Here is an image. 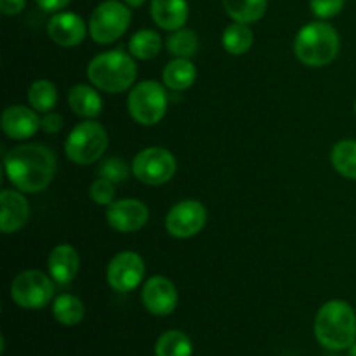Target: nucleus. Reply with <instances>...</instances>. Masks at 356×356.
<instances>
[{
  "label": "nucleus",
  "mask_w": 356,
  "mask_h": 356,
  "mask_svg": "<svg viewBox=\"0 0 356 356\" xmlns=\"http://www.w3.org/2000/svg\"><path fill=\"white\" fill-rule=\"evenodd\" d=\"M47 33L61 47H75L86 38L87 26L75 13H56L47 23Z\"/></svg>",
  "instance_id": "nucleus-15"
},
{
  "label": "nucleus",
  "mask_w": 356,
  "mask_h": 356,
  "mask_svg": "<svg viewBox=\"0 0 356 356\" xmlns=\"http://www.w3.org/2000/svg\"><path fill=\"white\" fill-rule=\"evenodd\" d=\"M47 268L49 275L58 285L72 284L80 270L79 252L70 243H59L51 250Z\"/></svg>",
  "instance_id": "nucleus-17"
},
{
  "label": "nucleus",
  "mask_w": 356,
  "mask_h": 356,
  "mask_svg": "<svg viewBox=\"0 0 356 356\" xmlns=\"http://www.w3.org/2000/svg\"><path fill=\"white\" fill-rule=\"evenodd\" d=\"M26 7V0H0V10L6 16H16L23 13Z\"/></svg>",
  "instance_id": "nucleus-33"
},
{
  "label": "nucleus",
  "mask_w": 356,
  "mask_h": 356,
  "mask_svg": "<svg viewBox=\"0 0 356 356\" xmlns=\"http://www.w3.org/2000/svg\"><path fill=\"white\" fill-rule=\"evenodd\" d=\"M56 282L40 270L21 271L10 284V299L19 308L42 309L54 301Z\"/></svg>",
  "instance_id": "nucleus-7"
},
{
  "label": "nucleus",
  "mask_w": 356,
  "mask_h": 356,
  "mask_svg": "<svg viewBox=\"0 0 356 356\" xmlns=\"http://www.w3.org/2000/svg\"><path fill=\"white\" fill-rule=\"evenodd\" d=\"M346 0H309L312 13L318 19H330L344 9Z\"/></svg>",
  "instance_id": "nucleus-31"
},
{
  "label": "nucleus",
  "mask_w": 356,
  "mask_h": 356,
  "mask_svg": "<svg viewBox=\"0 0 356 356\" xmlns=\"http://www.w3.org/2000/svg\"><path fill=\"white\" fill-rule=\"evenodd\" d=\"M129 113L138 124L156 125L167 113L169 97H167L165 86L155 80H145L132 87L127 99Z\"/></svg>",
  "instance_id": "nucleus-6"
},
{
  "label": "nucleus",
  "mask_w": 356,
  "mask_h": 356,
  "mask_svg": "<svg viewBox=\"0 0 356 356\" xmlns=\"http://www.w3.org/2000/svg\"><path fill=\"white\" fill-rule=\"evenodd\" d=\"M167 49L176 58H193L198 51L197 33L191 30H186V28L172 31V35L167 38Z\"/></svg>",
  "instance_id": "nucleus-28"
},
{
  "label": "nucleus",
  "mask_w": 356,
  "mask_h": 356,
  "mask_svg": "<svg viewBox=\"0 0 356 356\" xmlns=\"http://www.w3.org/2000/svg\"><path fill=\"white\" fill-rule=\"evenodd\" d=\"M337 353H339V351H329V355L327 356H339Z\"/></svg>",
  "instance_id": "nucleus-37"
},
{
  "label": "nucleus",
  "mask_w": 356,
  "mask_h": 356,
  "mask_svg": "<svg viewBox=\"0 0 356 356\" xmlns=\"http://www.w3.org/2000/svg\"><path fill=\"white\" fill-rule=\"evenodd\" d=\"M252 42L254 33L249 24L245 23H236L235 21L222 31V47L232 56H242L249 52V49L252 47Z\"/></svg>",
  "instance_id": "nucleus-26"
},
{
  "label": "nucleus",
  "mask_w": 356,
  "mask_h": 356,
  "mask_svg": "<svg viewBox=\"0 0 356 356\" xmlns=\"http://www.w3.org/2000/svg\"><path fill=\"white\" fill-rule=\"evenodd\" d=\"M163 86L169 87L170 90H186L197 80V68L193 63L186 58H176L167 63L162 72Z\"/></svg>",
  "instance_id": "nucleus-20"
},
{
  "label": "nucleus",
  "mask_w": 356,
  "mask_h": 356,
  "mask_svg": "<svg viewBox=\"0 0 356 356\" xmlns=\"http://www.w3.org/2000/svg\"><path fill=\"white\" fill-rule=\"evenodd\" d=\"M148 207L136 198H124L108 205L106 222L120 233H134L148 222Z\"/></svg>",
  "instance_id": "nucleus-12"
},
{
  "label": "nucleus",
  "mask_w": 356,
  "mask_h": 356,
  "mask_svg": "<svg viewBox=\"0 0 356 356\" xmlns=\"http://www.w3.org/2000/svg\"><path fill=\"white\" fill-rule=\"evenodd\" d=\"M355 115H356V101H355Z\"/></svg>",
  "instance_id": "nucleus-38"
},
{
  "label": "nucleus",
  "mask_w": 356,
  "mask_h": 356,
  "mask_svg": "<svg viewBox=\"0 0 356 356\" xmlns=\"http://www.w3.org/2000/svg\"><path fill=\"white\" fill-rule=\"evenodd\" d=\"M348 356H356V343L348 350Z\"/></svg>",
  "instance_id": "nucleus-36"
},
{
  "label": "nucleus",
  "mask_w": 356,
  "mask_h": 356,
  "mask_svg": "<svg viewBox=\"0 0 356 356\" xmlns=\"http://www.w3.org/2000/svg\"><path fill=\"white\" fill-rule=\"evenodd\" d=\"M177 169L176 159L162 146H149L141 149L132 160V174L148 186L169 183Z\"/></svg>",
  "instance_id": "nucleus-9"
},
{
  "label": "nucleus",
  "mask_w": 356,
  "mask_h": 356,
  "mask_svg": "<svg viewBox=\"0 0 356 356\" xmlns=\"http://www.w3.org/2000/svg\"><path fill=\"white\" fill-rule=\"evenodd\" d=\"M124 2L131 7H141L146 0H124Z\"/></svg>",
  "instance_id": "nucleus-35"
},
{
  "label": "nucleus",
  "mask_w": 356,
  "mask_h": 356,
  "mask_svg": "<svg viewBox=\"0 0 356 356\" xmlns=\"http://www.w3.org/2000/svg\"><path fill=\"white\" fill-rule=\"evenodd\" d=\"M149 13L162 30L176 31L186 24L190 7L186 0H152Z\"/></svg>",
  "instance_id": "nucleus-18"
},
{
  "label": "nucleus",
  "mask_w": 356,
  "mask_h": 356,
  "mask_svg": "<svg viewBox=\"0 0 356 356\" xmlns=\"http://www.w3.org/2000/svg\"><path fill=\"white\" fill-rule=\"evenodd\" d=\"M341 49L336 28L323 21H313L299 30L294 40V52L299 61L312 68H322L337 58Z\"/></svg>",
  "instance_id": "nucleus-3"
},
{
  "label": "nucleus",
  "mask_w": 356,
  "mask_h": 356,
  "mask_svg": "<svg viewBox=\"0 0 356 356\" xmlns=\"http://www.w3.org/2000/svg\"><path fill=\"white\" fill-rule=\"evenodd\" d=\"M35 2L45 13H58V10L65 9L72 0H35Z\"/></svg>",
  "instance_id": "nucleus-34"
},
{
  "label": "nucleus",
  "mask_w": 356,
  "mask_h": 356,
  "mask_svg": "<svg viewBox=\"0 0 356 356\" xmlns=\"http://www.w3.org/2000/svg\"><path fill=\"white\" fill-rule=\"evenodd\" d=\"M315 337L327 351L350 350L356 343V313L341 299L327 301L315 316Z\"/></svg>",
  "instance_id": "nucleus-2"
},
{
  "label": "nucleus",
  "mask_w": 356,
  "mask_h": 356,
  "mask_svg": "<svg viewBox=\"0 0 356 356\" xmlns=\"http://www.w3.org/2000/svg\"><path fill=\"white\" fill-rule=\"evenodd\" d=\"M141 299L145 308L152 315L167 316L176 309L179 296H177L176 285L169 278L152 277L143 287Z\"/></svg>",
  "instance_id": "nucleus-13"
},
{
  "label": "nucleus",
  "mask_w": 356,
  "mask_h": 356,
  "mask_svg": "<svg viewBox=\"0 0 356 356\" xmlns=\"http://www.w3.org/2000/svg\"><path fill=\"white\" fill-rule=\"evenodd\" d=\"M162 51V37L153 30H139L129 40V52L132 58L149 61Z\"/></svg>",
  "instance_id": "nucleus-24"
},
{
  "label": "nucleus",
  "mask_w": 356,
  "mask_h": 356,
  "mask_svg": "<svg viewBox=\"0 0 356 356\" xmlns=\"http://www.w3.org/2000/svg\"><path fill=\"white\" fill-rule=\"evenodd\" d=\"M207 211L198 200L177 202L165 218V228L174 238H191L204 229Z\"/></svg>",
  "instance_id": "nucleus-10"
},
{
  "label": "nucleus",
  "mask_w": 356,
  "mask_h": 356,
  "mask_svg": "<svg viewBox=\"0 0 356 356\" xmlns=\"http://www.w3.org/2000/svg\"><path fill=\"white\" fill-rule=\"evenodd\" d=\"M90 83L103 92L118 94L127 90L138 76V66L131 54L108 51L97 54L87 66Z\"/></svg>",
  "instance_id": "nucleus-4"
},
{
  "label": "nucleus",
  "mask_w": 356,
  "mask_h": 356,
  "mask_svg": "<svg viewBox=\"0 0 356 356\" xmlns=\"http://www.w3.org/2000/svg\"><path fill=\"white\" fill-rule=\"evenodd\" d=\"M52 315L61 325H79L86 316V306L76 296L61 294L52 301Z\"/></svg>",
  "instance_id": "nucleus-22"
},
{
  "label": "nucleus",
  "mask_w": 356,
  "mask_h": 356,
  "mask_svg": "<svg viewBox=\"0 0 356 356\" xmlns=\"http://www.w3.org/2000/svg\"><path fill=\"white\" fill-rule=\"evenodd\" d=\"M145 278V261L136 252H120L106 268V282L113 291L132 292Z\"/></svg>",
  "instance_id": "nucleus-11"
},
{
  "label": "nucleus",
  "mask_w": 356,
  "mask_h": 356,
  "mask_svg": "<svg viewBox=\"0 0 356 356\" xmlns=\"http://www.w3.org/2000/svg\"><path fill=\"white\" fill-rule=\"evenodd\" d=\"M42 127V118L37 111L23 104H14L3 110L2 113V131L7 138L23 141L37 134Z\"/></svg>",
  "instance_id": "nucleus-14"
},
{
  "label": "nucleus",
  "mask_w": 356,
  "mask_h": 356,
  "mask_svg": "<svg viewBox=\"0 0 356 356\" xmlns=\"http://www.w3.org/2000/svg\"><path fill=\"white\" fill-rule=\"evenodd\" d=\"M28 103L38 113H49L58 103V89L51 80H35L28 89Z\"/></svg>",
  "instance_id": "nucleus-27"
},
{
  "label": "nucleus",
  "mask_w": 356,
  "mask_h": 356,
  "mask_svg": "<svg viewBox=\"0 0 356 356\" xmlns=\"http://www.w3.org/2000/svg\"><path fill=\"white\" fill-rule=\"evenodd\" d=\"M89 195L92 202L97 205H110L113 204L115 198V184L111 181L104 179V177H97L89 188Z\"/></svg>",
  "instance_id": "nucleus-30"
},
{
  "label": "nucleus",
  "mask_w": 356,
  "mask_h": 356,
  "mask_svg": "<svg viewBox=\"0 0 356 356\" xmlns=\"http://www.w3.org/2000/svg\"><path fill=\"white\" fill-rule=\"evenodd\" d=\"M129 167L127 163L124 162L122 159H118V156H111V159H106L103 163L99 165V169H97V174H99V177H104V179L111 181L113 184H118V183H124V181L129 179Z\"/></svg>",
  "instance_id": "nucleus-29"
},
{
  "label": "nucleus",
  "mask_w": 356,
  "mask_h": 356,
  "mask_svg": "<svg viewBox=\"0 0 356 356\" xmlns=\"http://www.w3.org/2000/svg\"><path fill=\"white\" fill-rule=\"evenodd\" d=\"M155 356H193V343L183 330H167L156 341Z\"/></svg>",
  "instance_id": "nucleus-25"
},
{
  "label": "nucleus",
  "mask_w": 356,
  "mask_h": 356,
  "mask_svg": "<svg viewBox=\"0 0 356 356\" xmlns=\"http://www.w3.org/2000/svg\"><path fill=\"white\" fill-rule=\"evenodd\" d=\"M108 134L99 122H80L65 143V153L76 165H90L104 155Z\"/></svg>",
  "instance_id": "nucleus-5"
},
{
  "label": "nucleus",
  "mask_w": 356,
  "mask_h": 356,
  "mask_svg": "<svg viewBox=\"0 0 356 356\" xmlns=\"http://www.w3.org/2000/svg\"><path fill=\"white\" fill-rule=\"evenodd\" d=\"M68 104L73 113L82 118H89V120L99 117L101 111H103L101 96L96 89L86 86V83H79V86L70 89Z\"/></svg>",
  "instance_id": "nucleus-19"
},
{
  "label": "nucleus",
  "mask_w": 356,
  "mask_h": 356,
  "mask_svg": "<svg viewBox=\"0 0 356 356\" xmlns=\"http://www.w3.org/2000/svg\"><path fill=\"white\" fill-rule=\"evenodd\" d=\"M63 124H65L63 117L59 113H54V111H49V113L42 117V129L49 132V134H56V132L61 131Z\"/></svg>",
  "instance_id": "nucleus-32"
},
{
  "label": "nucleus",
  "mask_w": 356,
  "mask_h": 356,
  "mask_svg": "<svg viewBox=\"0 0 356 356\" xmlns=\"http://www.w3.org/2000/svg\"><path fill=\"white\" fill-rule=\"evenodd\" d=\"M28 218H30V205L19 191H0V229L6 235L19 232L28 222Z\"/></svg>",
  "instance_id": "nucleus-16"
},
{
  "label": "nucleus",
  "mask_w": 356,
  "mask_h": 356,
  "mask_svg": "<svg viewBox=\"0 0 356 356\" xmlns=\"http://www.w3.org/2000/svg\"><path fill=\"white\" fill-rule=\"evenodd\" d=\"M132 14L125 2L106 0L94 9L89 19V33L96 44H111L127 31Z\"/></svg>",
  "instance_id": "nucleus-8"
},
{
  "label": "nucleus",
  "mask_w": 356,
  "mask_h": 356,
  "mask_svg": "<svg viewBox=\"0 0 356 356\" xmlns=\"http://www.w3.org/2000/svg\"><path fill=\"white\" fill-rule=\"evenodd\" d=\"M226 14L236 23H256L266 14L268 0H221Z\"/></svg>",
  "instance_id": "nucleus-21"
},
{
  "label": "nucleus",
  "mask_w": 356,
  "mask_h": 356,
  "mask_svg": "<svg viewBox=\"0 0 356 356\" xmlns=\"http://www.w3.org/2000/svg\"><path fill=\"white\" fill-rule=\"evenodd\" d=\"M10 184L24 193H38L51 184L58 169L54 152L45 145H21L10 149L3 159Z\"/></svg>",
  "instance_id": "nucleus-1"
},
{
  "label": "nucleus",
  "mask_w": 356,
  "mask_h": 356,
  "mask_svg": "<svg viewBox=\"0 0 356 356\" xmlns=\"http://www.w3.org/2000/svg\"><path fill=\"white\" fill-rule=\"evenodd\" d=\"M330 163L346 179L356 181V141L343 139L330 152Z\"/></svg>",
  "instance_id": "nucleus-23"
}]
</instances>
